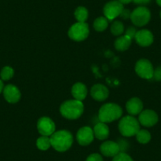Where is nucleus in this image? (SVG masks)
Masks as SVG:
<instances>
[{
    "label": "nucleus",
    "mask_w": 161,
    "mask_h": 161,
    "mask_svg": "<svg viewBox=\"0 0 161 161\" xmlns=\"http://www.w3.org/2000/svg\"><path fill=\"white\" fill-rule=\"evenodd\" d=\"M50 139L52 147H53L54 149L60 153L67 151L72 146L73 142H74L72 134L69 131L65 130L55 131L51 136Z\"/></svg>",
    "instance_id": "1"
},
{
    "label": "nucleus",
    "mask_w": 161,
    "mask_h": 161,
    "mask_svg": "<svg viewBox=\"0 0 161 161\" xmlns=\"http://www.w3.org/2000/svg\"><path fill=\"white\" fill-rule=\"evenodd\" d=\"M60 114L64 118L70 120L80 117L84 111V104L82 101L77 100H69L63 102L59 108Z\"/></svg>",
    "instance_id": "2"
},
{
    "label": "nucleus",
    "mask_w": 161,
    "mask_h": 161,
    "mask_svg": "<svg viewBox=\"0 0 161 161\" xmlns=\"http://www.w3.org/2000/svg\"><path fill=\"white\" fill-rule=\"evenodd\" d=\"M123 115V109L119 104L108 103L103 104L99 110L98 118L100 122L104 123H111L120 119Z\"/></svg>",
    "instance_id": "3"
},
{
    "label": "nucleus",
    "mask_w": 161,
    "mask_h": 161,
    "mask_svg": "<svg viewBox=\"0 0 161 161\" xmlns=\"http://www.w3.org/2000/svg\"><path fill=\"white\" fill-rule=\"evenodd\" d=\"M119 130L123 137H133L140 130V123L134 116H124L119 121Z\"/></svg>",
    "instance_id": "4"
},
{
    "label": "nucleus",
    "mask_w": 161,
    "mask_h": 161,
    "mask_svg": "<svg viewBox=\"0 0 161 161\" xmlns=\"http://www.w3.org/2000/svg\"><path fill=\"white\" fill-rule=\"evenodd\" d=\"M89 34V28L86 22H77L73 25L68 31V36L74 41H83Z\"/></svg>",
    "instance_id": "5"
},
{
    "label": "nucleus",
    "mask_w": 161,
    "mask_h": 161,
    "mask_svg": "<svg viewBox=\"0 0 161 161\" xmlns=\"http://www.w3.org/2000/svg\"><path fill=\"white\" fill-rule=\"evenodd\" d=\"M130 19L133 24L138 27L145 26L151 19V13L147 7H139L131 13Z\"/></svg>",
    "instance_id": "6"
},
{
    "label": "nucleus",
    "mask_w": 161,
    "mask_h": 161,
    "mask_svg": "<svg viewBox=\"0 0 161 161\" xmlns=\"http://www.w3.org/2000/svg\"><path fill=\"white\" fill-rule=\"evenodd\" d=\"M135 72L140 77L144 79H151L153 77V64L148 59L138 60L135 65Z\"/></svg>",
    "instance_id": "7"
},
{
    "label": "nucleus",
    "mask_w": 161,
    "mask_h": 161,
    "mask_svg": "<svg viewBox=\"0 0 161 161\" xmlns=\"http://www.w3.org/2000/svg\"><path fill=\"white\" fill-rule=\"evenodd\" d=\"M123 9V5L120 2H119L118 0H113L108 3L103 7L104 17L108 21H112L117 17L120 16Z\"/></svg>",
    "instance_id": "8"
},
{
    "label": "nucleus",
    "mask_w": 161,
    "mask_h": 161,
    "mask_svg": "<svg viewBox=\"0 0 161 161\" xmlns=\"http://www.w3.org/2000/svg\"><path fill=\"white\" fill-rule=\"evenodd\" d=\"M37 130L42 136H52L55 132V124L52 119L48 117H41L37 122Z\"/></svg>",
    "instance_id": "9"
},
{
    "label": "nucleus",
    "mask_w": 161,
    "mask_h": 161,
    "mask_svg": "<svg viewBox=\"0 0 161 161\" xmlns=\"http://www.w3.org/2000/svg\"><path fill=\"white\" fill-rule=\"evenodd\" d=\"M93 130L89 126H83L78 130L76 135L77 142L79 145L86 146L93 142L94 139Z\"/></svg>",
    "instance_id": "10"
},
{
    "label": "nucleus",
    "mask_w": 161,
    "mask_h": 161,
    "mask_svg": "<svg viewBox=\"0 0 161 161\" xmlns=\"http://www.w3.org/2000/svg\"><path fill=\"white\" fill-rule=\"evenodd\" d=\"M158 115L153 110H145L139 114L138 122L141 125L146 127H151L158 122Z\"/></svg>",
    "instance_id": "11"
},
{
    "label": "nucleus",
    "mask_w": 161,
    "mask_h": 161,
    "mask_svg": "<svg viewBox=\"0 0 161 161\" xmlns=\"http://www.w3.org/2000/svg\"><path fill=\"white\" fill-rule=\"evenodd\" d=\"M3 93L5 100L10 103H18L21 97V92L18 88L14 85H7V86H5Z\"/></svg>",
    "instance_id": "12"
},
{
    "label": "nucleus",
    "mask_w": 161,
    "mask_h": 161,
    "mask_svg": "<svg viewBox=\"0 0 161 161\" xmlns=\"http://www.w3.org/2000/svg\"><path fill=\"white\" fill-rule=\"evenodd\" d=\"M100 149L102 154L107 157H114L120 153L119 145L117 142L112 141H107L102 143Z\"/></svg>",
    "instance_id": "13"
},
{
    "label": "nucleus",
    "mask_w": 161,
    "mask_h": 161,
    "mask_svg": "<svg viewBox=\"0 0 161 161\" xmlns=\"http://www.w3.org/2000/svg\"><path fill=\"white\" fill-rule=\"evenodd\" d=\"M136 42L142 47H148L153 43V35L148 29H142L137 31L135 37Z\"/></svg>",
    "instance_id": "14"
},
{
    "label": "nucleus",
    "mask_w": 161,
    "mask_h": 161,
    "mask_svg": "<svg viewBox=\"0 0 161 161\" xmlns=\"http://www.w3.org/2000/svg\"><path fill=\"white\" fill-rule=\"evenodd\" d=\"M90 94L91 97L97 101H104L109 96V91L103 85L97 84L91 88Z\"/></svg>",
    "instance_id": "15"
},
{
    "label": "nucleus",
    "mask_w": 161,
    "mask_h": 161,
    "mask_svg": "<svg viewBox=\"0 0 161 161\" xmlns=\"http://www.w3.org/2000/svg\"><path fill=\"white\" fill-rule=\"evenodd\" d=\"M126 108L130 115H137L143 111V103L139 98L134 97L128 100Z\"/></svg>",
    "instance_id": "16"
},
{
    "label": "nucleus",
    "mask_w": 161,
    "mask_h": 161,
    "mask_svg": "<svg viewBox=\"0 0 161 161\" xmlns=\"http://www.w3.org/2000/svg\"><path fill=\"white\" fill-rule=\"evenodd\" d=\"M71 93L74 100L82 101L86 98L88 94L87 87L83 83L77 82L73 86L71 89Z\"/></svg>",
    "instance_id": "17"
},
{
    "label": "nucleus",
    "mask_w": 161,
    "mask_h": 161,
    "mask_svg": "<svg viewBox=\"0 0 161 161\" xmlns=\"http://www.w3.org/2000/svg\"><path fill=\"white\" fill-rule=\"evenodd\" d=\"M94 137L98 140H105L109 136V127L104 123H99L95 125L93 128Z\"/></svg>",
    "instance_id": "18"
},
{
    "label": "nucleus",
    "mask_w": 161,
    "mask_h": 161,
    "mask_svg": "<svg viewBox=\"0 0 161 161\" xmlns=\"http://www.w3.org/2000/svg\"><path fill=\"white\" fill-rule=\"evenodd\" d=\"M131 42H132V39L126 35L118 37L114 41V47L119 52H124L129 48L130 46L131 45Z\"/></svg>",
    "instance_id": "19"
},
{
    "label": "nucleus",
    "mask_w": 161,
    "mask_h": 161,
    "mask_svg": "<svg viewBox=\"0 0 161 161\" xmlns=\"http://www.w3.org/2000/svg\"><path fill=\"white\" fill-rule=\"evenodd\" d=\"M74 16L77 22H86L89 17V11L84 7H79L74 12Z\"/></svg>",
    "instance_id": "20"
},
{
    "label": "nucleus",
    "mask_w": 161,
    "mask_h": 161,
    "mask_svg": "<svg viewBox=\"0 0 161 161\" xmlns=\"http://www.w3.org/2000/svg\"><path fill=\"white\" fill-rule=\"evenodd\" d=\"M108 20L105 17H99L95 20L93 23V27L97 32H103L108 28Z\"/></svg>",
    "instance_id": "21"
},
{
    "label": "nucleus",
    "mask_w": 161,
    "mask_h": 161,
    "mask_svg": "<svg viewBox=\"0 0 161 161\" xmlns=\"http://www.w3.org/2000/svg\"><path fill=\"white\" fill-rule=\"evenodd\" d=\"M36 146L40 150L42 151H46L51 146V139L47 136H41L36 140Z\"/></svg>",
    "instance_id": "22"
},
{
    "label": "nucleus",
    "mask_w": 161,
    "mask_h": 161,
    "mask_svg": "<svg viewBox=\"0 0 161 161\" xmlns=\"http://www.w3.org/2000/svg\"><path fill=\"white\" fill-rule=\"evenodd\" d=\"M135 136L137 142L141 144H147L151 140V134L146 130H140Z\"/></svg>",
    "instance_id": "23"
},
{
    "label": "nucleus",
    "mask_w": 161,
    "mask_h": 161,
    "mask_svg": "<svg viewBox=\"0 0 161 161\" xmlns=\"http://www.w3.org/2000/svg\"><path fill=\"white\" fill-rule=\"evenodd\" d=\"M124 32V25L120 21H115L111 24V32L114 36H120Z\"/></svg>",
    "instance_id": "24"
},
{
    "label": "nucleus",
    "mask_w": 161,
    "mask_h": 161,
    "mask_svg": "<svg viewBox=\"0 0 161 161\" xmlns=\"http://www.w3.org/2000/svg\"><path fill=\"white\" fill-rule=\"evenodd\" d=\"M14 70L13 68L10 66H4L0 73L1 80H9L14 77Z\"/></svg>",
    "instance_id": "25"
},
{
    "label": "nucleus",
    "mask_w": 161,
    "mask_h": 161,
    "mask_svg": "<svg viewBox=\"0 0 161 161\" xmlns=\"http://www.w3.org/2000/svg\"><path fill=\"white\" fill-rule=\"evenodd\" d=\"M112 161H134L131 156H130L127 153L120 152L119 154L113 157Z\"/></svg>",
    "instance_id": "26"
},
{
    "label": "nucleus",
    "mask_w": 161,
    "mask_h": 161,
    "mask_svg": "<svg viewBox=\"0 0 161 161\" xmlns=\"http://www.w3.org/2000/svg\"><path fill=\"white\" fill-rule=\"evenodd\" d=\"M86 161H103V159L99 153H92L88 156Z\"/></svg>",
    "instance_id": "27"
},
{
    "label": "nucleus",
    "mask_w": 161,
    "mask_h": 161,
    "mask_svg": "<svg viewBox=\"0 0 161 161\" xmlns=\"http://www.w3.org/2000/svg\"><path fill=\"white\" fill-rule=\"evenodd\" d=\"M137 31L136 30L135 28L134 27H129L127 29V30L126 31V34L125 35H126L127 36H129L130 39H133L135 37V35L136 33H137Z\"/></svg>",
    "instance_id": "28"
},
{
    "label": "nucleus",
    "mask_w": 161,
    "mask_h": 161,
    "mask_svg": "<svg viewBox=\"0 0 161 161\" xmlns=\"http://www.w3.org/2000/svg\"><path fill=\"white\" fill-rule=\"evenodd\" d=\"M153 77L155 78V80H161V66H159L156 69H154Z\"/></svg>",
    "instance_id": "29"
},
{
    "label": "nucleus",
    "mask_w": 161,
    "mask_h": 161,
    "mask_svg": "<svg viewBox=\"0 0 161 161\" xmlns=\"http://www.w3.org/2000/svg\"><path fill=\"white\" fill-rule=\"evenodd\" d=\"M130 15L131 12L130 11V10H128V9H123V10L122 11V13H121L120 17L123 18V19L127 20L128 18H130Z\"/></svg>",
    "instance_id": "30"
},
{
    "label": "nucleus",
    "mask_w": 161,
    "mask_h": 161,
    "mask_svg": "<svg viewBox=\"0 0 161 161\" xmlns=\"http://www.w3.org/2000/svg\"><path fill=\"white\" fill-rule=\"evenodd\" d=\"M133 2L138 5H146L151 2V0H133Z\"/></svg>",
    "instance_id": "31"
},
{
    "label": "nucleus",
    "mask_w": 161,
    "mask_h": 161,
    "mask_svg": "<svg viewBox=\"0 0 161 161\" xmlns=\"http://www.w3.org/2000/svg\"><path fill=\"white\" fill-rule=\"evenodd\" d=\"M118 1H119V2H120L121 3L123 4H128V3H131V2H133V0H118Z\"/></svg>",
    "instance_id": "32"
},
{
    "label": "nucleus",
    "mask_w": 161,
    "mask_h": 161,
    "mask_svg": "<svg viewBox=\"0 0 161 161\" xmlns=\"http://www.w3.org/2000/svg\"><path fill=\"white\" fill-rule=\"evenodd\" d=\"M3 89H4L3 82V80L0 79V93H2V92L3 91Z\"/></svg>",
    "instance_id": "33"
},
{
    "label": "nucleus",
    "mask_w": 161,
    "mask_h": 161,
    "mask_svg": "<svg viewBox=\"0 0 161 161\" xmlns=\"http://www.w3.org/2000/svg\"><path fill=\"white\" fill-rule=\"evenodd\" d=\"M156 3H157L159 7H161V0H156Z\"/></svg>",
    "instance_id": "34"
},
{
    "label": "nucleus",
    "mask_w": 161,
    "mask_h": 161,
    "mask_svg": "<svg viewBox=\"0 0 161 161\" xmlns=\"http://www.w3.org/2000/svg\"><path fill=\"white\" fill-rule=\"evenodd\" d=\"M160 18H161V11H160Z\"/></svg>",
    "instance_id": "35"
}]
</instances>
